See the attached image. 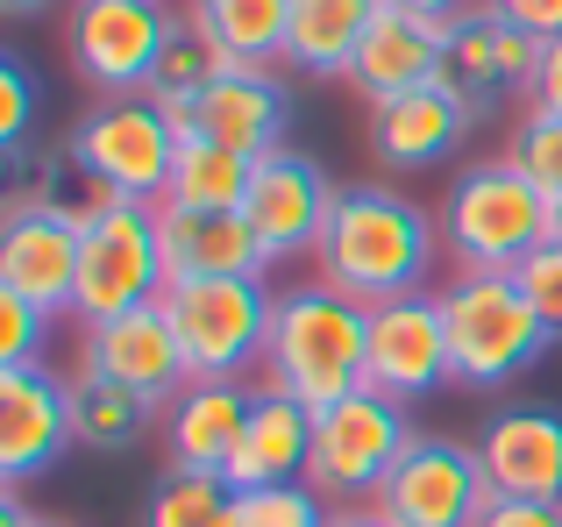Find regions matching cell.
Listing matches in <instances>:
<instances>
[{
  "instance_id": "6da1fadb",
  "label": "cell",
  "mask_w": 562,
  "mask_h": 527,
  "mask_svg": "<svg viewBox=\"0 0 562 527\" xmlns=\"http://www.w3.org/2000/svg\"><path fill=\"white\" fill-rule=\"evenodd\" d=\"M441 257V222L427 208H413L392 186H342L335 214L314 243V271L321 285L349 292V300L378 306L398 292H427Z\"/></svg>"
},
{
  "instance_id": "7a4b0ae2",
  "label": "cell",
  "mask_w": 562,
  "mask_h": 527,
  "mask_svg": "<svg viewBox=\"0 0 562 527\" xmlns=\"http://www.w3.org/2000/svg\"><path fill=\"white\" fill-rule=\"evenodd\" d=\"M263 385L292 392L300 406H335L371 385V306L335 285H285L271 314V349H263Z\"/></svg>"
},
{
  "instance_id": "3957f363",
  "label": "cell",
  "mask_w": 562,
  "mask_h": 527,
  "mask_svg": "<svg viewBox=\"0 0 562 527\" xmlns=\"http://www.w3.org/2000/svg\"><path fill=\"white\" fill-rule=\"evenodd\" d=\"M441 321H449V371L463 392H506L555 343L513 271H456V285H441Z\"/></svg>"
},
{
  "instance_id": "277c9868",
  "label": "cell",
  "mask_w": 562,
  "mask_h": 527,
  "mask_svg": "<svg viewBox=\"0 0 562 527\" xmlns=\"http://www.w3.org/2000/svg\"><path fill=\"white\" fill-rule=\"evenodd\" d=\"M435 222L456 271H520L549 243V193L513 157H484V165L456 171Z\"/></svg>"
},
{
  "instance_id": "5b68a950",
  "label": "cell",
  "mask_w": 562,
  "mask_h": 527,
  "mask_svg": "<svg viewBox=\"0 0 562 527\" xmlns=\"http://www.w3.org/2000/svg\"><path fill=\"white\" fill-rule=\"evenodd\" d=\"M165 314L179 328L192 378H249L263 371V349H271L278 292L271 278H171Z\"/></svg>"
},
{
  "instance_id": "8992f818",
  "label": "cell",
  "mask_w": 562,
  "mask_h": 527,
  "mask_svg": "<svg viewBox=\"0 0 562 527\" xmlns=\"http://www.w3.org/2000/svg\"><path fill=\"white\" fill-rule=\"evenodd\" d=\"M165 243H157V208L143 200H100L79 222V285H71V314L79 328L136 306L165 300Z\"/></svg>"
},
{
  "instance_id": "52a82bcc",
  "label": "cell",
  "mask_w": 562,
  "mask_h": 527,
  "mask_svg": "<svg viewBox=\"0 0 562 527\" xmlns=\"http://www.w3.org/2000/svg\"><path fill=\"white\" fill-rule=\"evenodd\" d=\"M413 428H406V406L384 400V392H349V400L321 406L314 414V457H306V485L342 514V506H371L378 485L398 471Z\"/></svg>"
},
{
  "instance_id": "ba28073f",
  "label": "cell",
  "mask_w": 562,
  "mask_h": 527,
  "mask_svg": "<svg viewBox=\"0 0 562 527\" xmlns=\"http://www.w3.org/2000/svg\"><path fill=\"white\" fill-rule=\"evenodd\" d=\"M65 157L79 165V179L108 200H143L157 208L171 186V157H179V128L157 114L150 93H128V100H100L79 128H71Z\"/></svg>"
},
{
  "instance_id": "9c48e42d",
  "label": "cell",
  "mask_w": 562,
  "mask_h": 527,
  "mask_svg": "<svg viewBox=\"0 0 562 527\" xmlns=\"http://www.w3.org/2000/svg\"><path fill=\"white\" fill-rule=\"evenodd\" d=\"M165 36H171V0H71L65 14V51L100 100L150 93Z\"/></svg>"
},
{
  "instance_id": "30bf717a",
  "label": "cell",
  "mask_w": 562,
  "mask_h": 527,
  "mask_svg": "<svg viewBox=\"0 0 562 527\" xmlns=\"http://www.w3.org/2000/svg\"><path fill=\"white\" fill-rule=\"evenodd\" d=\"M484 506H492V478L477 463V442L413 435L398 471L378 485L371 514H384L392 527H477Z\"/></svg>"
},
{
  "instance_id": "8fae6325",
  "label": "cell",
  "mask_w": 562,
  "mask_h": 527,
  "mask_svg": "<svg viewBox=\"0 0 562 527\" xmlns=\"http://www.w3.org/2000/svg\"><path fill=\"white\" fill-rule=\"evenodd\" d=\"M335 193H342V186L306 150L257 157V165H249V193H243V222H249V236L263 243V264L314 257L321 228H328V214H335Z\"/></svg>"
},
{
  "instance_id": "7c38bea8",
  "label": "cell",
  "mask_w": 562,
  "mask_h": 527,
  "mask_svg": "<svg viewBox=\"0 0 562 527\" xmlns=\"http://www.w3.org/2000/svg\"><path fill=\"white\" fill-rule=\"evenodd\" d=\"M71 285H79V214L29 186L0 214V292H22L43 314H71Z\"/></svg>"
},
{
  "instance_id": "4fadbf2b",
  "label": "cell",
  "mask_w": 562,
  "mask_h": 527,
  "mask_svg": "<svg viewBox=\"0 0 562 527\" xmlns=\"http://www.w3.org/2000/svg\"><path fill=\"white\" fill-rule=\"evenodd\" d=\"M79 371L86 378H108V385H128V392H143V400H157V406H171L192 385L179 328H171L165 300L79 328Z\"/></svg>"
},
{
  "instance_id": "5bb4252c",
  "label": "cell",
  "mask_w": 562,
  "mask_h": 527,
  "mask_svg": "<svg viewBox=\"0 0 562 527\" xmlns=\"http://www.w3.org/2000/svg\"><path fill=\"white\" fill-rule=\"evenodd\" d=\"M456 385L449 371V321H441V292H398L371 306V392L384 400H427V392Z\"/></svg>"
},
{
  "instance_id": "9a60e30c",
  "label": "cell",
  "mask_w": 562,
  "mask_h": 527,
  "mask_svg": "<svg viewBox=\"0 0 562 527\" xmlns=\"http://www.w3.org/2000/svg\"><path fill=\"white\" fill-rule=\"evenodd\" d=\"M541 51H549L541 36H527V29L498 22V14L477 0L470 14H456V22H449V51H441V86H449V93L463 100L470 114H492L506 93H527V86H535Z\"/></svg>"
},
{
  "instance_id": "2e32d148",
  "label": "cell",
  "mask_w": 562,
  "mask_h": 527,
  "mask_svg": "<svg viewBox=\"0 0 562 527\" xmlns=\"http://www.w3.org/2000/svg\"><path fill=\"white\" fill-rule=\"evenodd\" d=\"M71 435V378L43 371V363H8L0 371V478L22 485V478L50 471Z\"/></svg>"
},
{
  "instance_id": "e0dca14e",
  "label": "cell",
  "mask_w": 562,
  "mask_h": 527,
  "mask_svg": "<svg viewBox=\"0 0 562 527\" xmlns=\"http://www.w3.org/2000/svg\"><path fill=\"white\" fill-rule=\"evenodd\" d=\"M492 500H555L562 506V414L555 406H498L477 435Z\"/></svg>"
},
{
  "instance_id": "ac0fdd59",
  "label": "cell",
  "mask_w": 562,
  "mask_h": 527,
  "mask_svg": "<svg viewBox=\"0 0 562 527\" xmlns=\"http://www.w3.org/2000/svg\"><path fill=\"white\" fill-rule=\"evenodd\" d=\"M477 114L449 93V86H413L398 100L371 108V157L384 171H435L456 157V143L470 136Z\"/></svg>"
},
{
  "instance_id": "d6986e66",
  "label": "cell",
  "mask_w": 562,
  "mask_h": 527,
  "mask_svg": "<svg viewBox=\"0 0 562 527\" xmlns=\"http://www.w3.org/2000/svg\"><path fill=\"white\" fill-rule=\"evenodd\" d=\"M285 122H292V100L271 65H228L192 108V136H214L243 157L285 150Z\"/></svg>"
},
{
  "instance_id": "ffe728a7",
  "label": "cell",
  "mask_w": 562,
  "mask_h": 527,
  "mask_svg": "<svg viewBox=\"0 0 562 527\" xmlns=\"http://www.w3.org/2000/svg\"><path fill=\"white\" fill-rule=\"evenodd\" d=\"M249 406H257V392L243 378H192L165 414L171 463L179 471H221L228 478L235 449H243V428H249Z\"/></svg>"
},
{
  "instance_id": "44dd1931",
  "label": "cell",
  "mask_w": 562,
  "mask_h": 527,
  "mask_svg": "<svg viewBox=\"0 0 562 527\" xmlns=\"http://www.w3.org/2000/svg\"><path fill=\"white\" fill-rule=\"evenodd\" d=\"M441 51H449V22H427V14H406V8H384L363 36L357 65H349V86L363 100H398L413 86H441Z\"/></svg>"
},
{
  "instance_id": "7402d4cb",
  "label": "cell",
  "mask_w": 562,
  "mask_h": 527,
  "mask_svg": "<svg viewBox=\"0 0 562 527\" xmlns=\"http://www.w3.org/2000/svg\"><path fill=\"white\" fill-rule=\"evenodd\" d=\"M157 243H165V278H271L243 214H186L157 200Z\"/></svg>"
},
{
  "instance_id": "603a6c76",
  "label": "cell",
  "mask_w": 562,
  "mask_h": 527,
  "mask_svg": "<svg viewBox=\"0 0 562 527\" xmlns=\"http://www.w3.org/2000/svg\"><path fill=\"white\" fill-rule=\"evenodd\" d=\"M306 457H314V406H300L292 392L257 385V406H249V428H243V449H235L228 478L243 492H257V485H300Z\"/></svg>"
},
{
  "instance_id": "cb8c5ba5",
  "label": "cell",
  "mask_w": 562,
  "mask_h": 527,
  "mask_svg": "<svg viewBox=\"0 0 562 527\" xmlns=\"http://www.w3.org/2000/svg\"><path fill=\"white\" fill-rule=\"evenodd\" d=\"M378 14H384V0H292L285 65L306 71V79H349Z\"/></svg>"
},
{
  "instance_id": "d4e9b609",
  "label": "cell",
  "mask_w": 562,
  "mask_h": 527,
  "mask_svg": "<svg viewBox=\"0 0 562 527\" xmlns=\"http://www.w3.org/2000/svg\"><path fill=\"white\" fill-rule=\"evenodd\" d=\"M221 71H228V57L214 51V36H206L186 8H171V36H165V57H157L150 100L179 136H192V108H200V93L221 79Z\"/></svg>"
},
{
  "instance_id": "484cf974",
  "label": "cell",
  "mask_w": 562,
  "mask_h": 527,
  "mask_svg": "<svg viewBox=\"0 0 562 527\" xmlns=\"http://www.w3.org/2000/svg\"><path fill=\"white\" fill-rule=\"evenodd\" d=\"M249 165H257V157L228 150V143H214V136H179L165 208H186V214H243Z\"/></svg>"
},
{
  "instance_id": "4316f807",
  "label": "cell",
  "mask_w": 562,
  "mask_h": 527,
  "mask_svg": "<svg viewBox=\"0 0 562 527\" xmlns=\"http://www.w3.org/2000/svg\"><path fill=\"white\" fill-rule=\"evenodd\" d=\"M186 14L214 36L228 65H278L292 29V0H186Z\"/></svg>"
},
{
  "instance_id": "83f0119b",
  "label": "cell",
  "mask_w": 562,
  "mask_h": 527,
  "mask_svg": "<svg viewBox=\"0 0 562 527\" xmlns=\"http://www.w3.org/2000/svg\"><path fill=\"white\" fill-rule=\"evenodd\" d=\"M143 527H243V485L221 471H179L171 463L157 478L150 506H143Z\"/></svg>"
},
{
  "instance_id": "f1b7e54d",
  "label": "cell",
  "mask_w": 562,
  "mask_h": 527,
  "mask_svg": "<svg viewBox=\"0 0 562 527\" xmlns=\"http://www.w3.org/2000/svg\"><path fill=\"white\" fill-rule=\"evenodd\" d=\"M157 421V400H143V392L128 385H108V378H71V435H79V449H128L143 442Z\"/></svg>"
},
{
  "instance_id": "f546056e",
  "label": "cell",
  "mask_w": 562,
  "mask_h": 527,
  "mask_svg": "<svg viewBox=\"0 0 562 527\" xmlns=\"http://www.w3.org/2000/svg\"><path fill=\"white\" fill-rule=\"evenodd\" d=\"M506 157H513V165H520L549 200H562V114H535V108H527L520 122H513V150H506Z\"/></svg>"
},
{
  "instance_id": "4dcf8cb0",
  "label": "cell",
  "mask_w": 562,
  "mask_h": 527,
  "mask_svg": "<svg viewBox=\"0 0 562 527\" xmlns=\"http://www.w3.org/2000/svg\"><path fill=\"white\" fill-rule=\"evenodd\" d=\"M335 506L321 500L314 485H257V492H243V527H328Z\"/></svg>"
},
{
  "instance_id": "1f68e13d",
  "label": "cell",
  "mask_w": 562,
  "mask_h": 527,
  "mask_svg": "<svg viewBox=\"0 0 562 527\" xmlns=\"http://www.w3.org/2000/svg\"><path fill=\"white\" fill-rule=\"evenodd\" d=\"M57 314H43L36 300H22V292H0V371L8 363H43V328H50Z\"/></svg>"
},
{
  "instance_id": "d6a6232c",
  "label": "cell",
  "mask_w": 562,
  "mask_h": 527,
  "mask_svg": "<svg viewBox=\"0 0 562 527\" xmlns=\"http://www.w3.org/2000/svg\"><path fill=\"white\" fill-rule=\"evenodd\" d=\"M29 122H36V79L14 51H0V150H22Z\"/></svg>"
},
{
  "instance_id": "836d02e7",
  "label": "cell",
  "mask_w": 562,
  "mask_h": 527,
  "mask_svg": "<svg viewBox=\"0 0 562 527\" xmlns=\"http://www.w3.org/2000/svg\"><path fill=\"white\" fill-rule=\"evenodd\" d=\"M513 278H520V292L535 300V314L549 321V335L562 343V243H541V250L527 257Z\"/></svg>"
},
{
  "instance_id": "e575fe53",
  "label": "cell",
  "mask_w": 562,
  "mask_h": 527,
  "mask_svg": "<svg viewBox=\"0 0 562 527\" xmlns=\"http://www.w3.org/2000/svg\"><path fill=\"white\" fill-rule=\"evenodd\" d=\"M484 8H492L498 22H513V29H527V36H541V43L562 36V0H484Z\"/></svg>"
},
{
  "instance_id": "d590c367",
  "label": "cell",
  "mask_w": 562,
  "mask_h": 527,
  "mask_svg": "<svg viewBox=\"0 0 562 527\" xmlns=\"http://www.w3.org/2000/svg\"><path fill=\"white\" fill-rule=\"evenodd\" d=\"M477 527H562V506L555 500H492Z\"/></svg>"
},
{
  "instance_id": "8d00e7d4",
  "label": "cell",
  "mask_w": 562,
  "mask_h": 527,
  "mask_svg": "<svg viewBox=\"0 0 562 527\" xmlns=\"http://www.w3.org/2000/svg\"><path fill=\"white\" fill-rule=\"evenodd\" d=\"M527 108H535V114H562V36L541 51V71H535V86H527Z\"/></svg>"
},
{
  "instance_id": "74e56055",
  "label": "cell",
  "mask_w": 562,
  "mask_h": 527,
  "mask_svg": "<svg viewBox=\"0 0 562 527\" xmlns=\"http://www.w3.org/2000/svg\"><path fill=\"white\" fill-rule=\"evenodd\" d=\"M384 8H406V14H427V22H456V14H470L477 0H384Z\"/></svg>"
},
{
  "instance_id": "f35d334b",
  "label": "cell",
  "mask_w": 562,
  "mask_h": 527,
  "mask_svg": "<svg viewBox=\"0 0 562 527\" xmlns=\"http://www.w3.org/2000/svg\"><path fill=\"white\" fill-rule=\"evenodd\" d=\"M328 527H392V520L371 514V506H342V514H328Z\"/></svg>"
},
{
  "instance_id": "ab89813d",
  "label": "cell",
  "mask_w": 562,
  "mask_h": 527,
  "mask_svg": "<svg viewBox=\"0 0 562 527\" xmlns=\"http://www.w3.org/2000/svg\"><path fill=\"white\" fill-rule=\"evenodd\" d=\"M36 520H43V514H29L14 492H0V527H36Z\"/></svg>"
},
{
  "instance_id": "60d3db41",
  "label": "cell",
  "mask_w": 562,
  "mask_h": 527,
  "mask_svg": "<svg viewBox=\"0 0 562 527\" xmlns=\"http://www.w3.org/2000/svg\"><path fill=\"white\" fill-rule=\"evenodd\" d=\"M549 243H562V200H549Z\"/></svg>"
},
{
  "instance_id": "b9f144b4",
  "label": "cell",
  "mask_w": 562,
  "mask_h": 527,
  "mask_svg": "<svg viewBox=\"0 0 562 527\" xmlns=\"http://www.w3.org/2000/svg\"><path fill=\"white\" fill-rule=\"evenodd\" d=\"M0 8H8V14H36L43 0H0Z\"/></svg>"
},
{
  "instance_id": "7bdbcfd3",
  "label": "cell",
  "mask_w": 562,
  "mask_h": 527,
  "mask_svg": "<svg viewBox=\"0 0 562 527\" xmlns=\"http://www.w3.org/2000/svg\"><path fill=\"white\" fill-rule=\"evenodd\" d=\"M36 527H71V520H36Z\"/></svg>"
}]
</instances>
